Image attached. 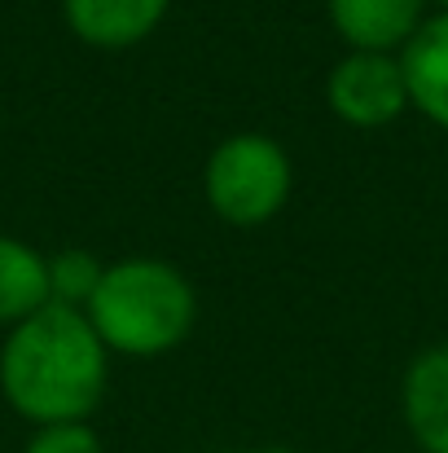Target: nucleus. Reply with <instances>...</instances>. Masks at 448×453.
<instances>
[{
  "instance_id": "obj_12",
  "label": "nucleus",
  "mask_w": 448,
  "mask_h": 453,
  "mask_svg": "<svg viewBox=\"0 0 448 453\" xmlns=\"http://www.w3.org/2000/svg\"><path fill=\"white\" fill-rule=\"evenodd\" d=\"M247 453H299L291 445H260V449H247Z\"/></svg>"
},
{
  "instance_id": "obj_10",
  "label": "nucleus",
  "mask_w": 448,
  "mask_h": 453,
  "mask_svg": "<svg viewBox=\"0 0 448 453\" xmlns=\"http://www.w3.org/2000/svg\"><path fill=\"white\" fill-rule=\"evenodd\" d=\"M102 273H106V260H97L88 247H62L49 256V296H53V303L84 308L93 300Z\"/></svg>"
},
{
  "instance_id": "obj_1",
  "label": "nucleus",
  "mask_w": 448,
  "mask_h": 453,
  "mask_svg": "<svg viewBox=\"0 0 448 453\" xmlns=\"http://www.w3.org/2000/svg\"><path fill=\"white\" fill-rule=\"evenodd\" d=\"M106 383L110 352L84 308L44 303L40 312L4 330L0 396L22 423H88L106 401Z\"/></svg>"
},
{
  "instance_id": "obj_6",
  "label": "nucleus",
  "mask_w": 448,
  "mask_h": 453,
  "mask_svg": "<svg viewBox=\"0 0 448 453\" xmlns=\"http://www.w3.org/2000/svg\"><path fill=\"white\" fill-rule=\"evenodd\" d=\"M325 18L343 49L400 53L431 18V0H325Z\"/></svg>"
},
{
  "instance_id": "obj_5",
  "label": "nucleus",
  "mask_w": 448,
  "mask_h": 453,
  "mask_svg": "<svg viewBox=\"0 0 448 453\" xmlns=\"http://www.w3.org/2000/svg\"><path fill=\"white\" fill-rule=\"evenodd\" d=\"M171 0H62L66 31L97 53H128L167 22Z\"/></svg>"
},
{
  "instance_id": "obj_14",
  "label": "nucleus",
  "mask_w": 448,
  "mask_h": 453,
  "mask_svg": "<svg viewBox=\"0 0 448 453\" xmlns=\"http://www.w3.org/2000/svg\"><path fill=\"white\" fill-rule=\"evenodd\" d=\"M414 453H418V449H414Z\"/></svg>"
},
{
  "instance_id": "obj_11",
  "label": "nucleus",
  "mask_w": 448,
  "mask_h": 453,
  "mask_svg": "<svg viewBox=\"0 0 448 453\" xmlns=\"http://www.w3.org/2000/svg\"><path fill=\"white\" fill-rule=\"evenodd\" d=\"M22 453H106V445L88 423H53L35 427Z\"/></svg>"
},
{
  "instance_id": "obj_9",
  "label": "nucleus",
  "mask_w": 448,
  "mask_h": 453,
  "mask_svg": "<svg viewBox=\"0 0 448 453\" xmlns=\"http://www.w3.org/2000/svg\"><path fill=\"white\" fill-rule=\"evenodd\" d=\"M44 303H53V296H49V256L40 247H31L27 238L0 234V330L27 321Z\"/></svg>"
},
{
  "instance_id": "obj_4",
  "label": "nucleus",
  "mask_w": 448,
  "mask_h": 453,
  "mask_svg": "<svg viewBox=\"0 0 448 453\" xmlns=\"http://www.w3.org/2000/svg\"><path fill=\"white\" fill-rule=\"evenodd\" d=\"M325 111L356 133H378L405 119L414 106L400 53L343 49V58L325 71Z\"/></svg>"
},
{
  "instance_id": "obj_7",
  "label": "nucleus",
  "mask_w": 448,
  "mask_h": 453,
  "mask_svg": "<svg viewBox=\"0 0 448 453\" xmlns=\"http://www.w3.org/2000/svg\"><path fill=\"white\" fill-rule=\"evenodd\" d=\"M400 418L418 453H448V343L422 348L405 365Z\"/></svg>"
},
{
  "instance_id": "obj_2",
  "label": "nucleus",
  "mask_w": 448,
  "mask_h": 453,
  "mask_svg": "<svg viewBox=\"0 0 448 453\" xmlns=\"http://www.w3.org/2000/svg\"><path fill=\"white\" fill-rule=\"evenodd\" d=\"M84 317L110 357L158 361L194 334L198 291L189 273L163 256H124L106 265Z\"/></svg>"
},
{
  "instance_id": "obj_8",
  "label": "nucleus",
  "mask_w": 448,
  "mask_h": 453,
  "mask_svg": "<svg viewBox=\"0 0 448 453\" xmlns=\"http://www.w3.org/2000/svg\"><path fill=\"white\" fill-rule=\"evenodd\" d=\"M409 106L448 133V9H431V18L418 27V35L400 49Z\"/></svg>"
},
{
  "instance_id": "obj_13",
  "label": "nucleus",
  "mask_w": 448,
  "mask_h": 453,
  "mask_svg": "<svg viewBox=\"0 0 448 453\" xmlns=\"http://www.w3.org/2000/svg\"><path fill=\"white\" fill-rule=\"evenodd\" d=\"M431 4H436V9H448V0H431Z\"/></svg>"
},
{
  "instance_id": "obj_3",
  "label": "nucleus",
  "mask_w": 448,
  "mask_h": 453,
  "mask_svg": "<svg viewBox=\"0 0 448 453\" xmlns=\"http://www.w3.org/2000/svg\"><path fill=\"white\" fill-rule=\"evenodd\" d=\"M295 194V158L269 133H229L202 163V198L229 229L273 225Z\"/></svg>"
}]
</instances>
